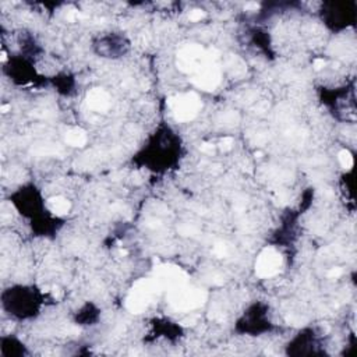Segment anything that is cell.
I'll list each match as a JSON object with an SVG mask.
<instances>
[{
  "label": "cell",
  "mask_w": 357,
  "mask_h": 357,
  "mask_svg": "<svg viewBox=\"0 0 357 357\" xmlns=\"http://www.w3.org/2000/svg\"><path fill=\"white\" fill-rule=\"evenodd\" d=\"M3 74L17 86L33 85L40 75L35 68V61L20 54H10L3 64Z\"/></svg>",
  "instance_id": "5b68a950"
},
{
  "label": "cell",
  "mask_w": 357,
  "mask_h": 357,
  "mask_svg": "<svg viewBox=\"0 0 357 357\" xmlns=\"http://www.w3.org/2000/svg\"><path fill=\"white\" fill-rule=\"evenodd\" d=\"M45 293L33 283H10L0 293V307L13 322L32 321L42 312Z\"/></svg>",
  "instance_id": "3957f363"
},
{
  "label": "cell",
  "mask_w": 357,
  "mask_h": 357,
  "mask_svg": "<svg viewBox=\"0 0 357 357\" xmlns=\"http://www.w3.org/2000/svg\"><path fill=\"white\" fill-rule=\"evenodd\" d=\"M273 329L271 308L262 301H254L247 305L234 322V331L243 336H262Z\"/></svg>",
  "instance_id": "277c9868"
},
{
  "label": "cell",
  "mask_w": 357,
  "mask_h": 357,
  "mask_svg": "<svg viewBox=\"0 0 357 357\" xmlns=\"http://www.w3.org/2000/svg\"><path fill=\"white\" fill-rule=\"evenodd\" d=\"M53 85L59 92H63L64 95H68L74 89V78L68 74H57L53 78Z\"/></svg>",
  "instance_id": "30bf717a"
},
{
  "label": "cell",
  "mask_w": 357,
  "mask_h": 357,
  "mask_svg": "<svg viewBox=\"0 0 357 357\" xmlns=\"http://www.w3.org/2000/svg\"><path fill=\"white\" fill-rule=\"evenodd\" d=\"M183 158V141L180 135L167 124H160L151 132L132 156L137 166L153 173H165L180 163Z\"/></svg>",
  "instance_id": "7a4b0ae2"
},
{
  "label": "cell",
  "mask_w": 357,
  "mask_h": 357,
  "mask_svg": "<svg viewBox=\"0 0 357 357\" xmlns=\"http://www.w3.org/2000/svg\"><path fill=\"white\" fill-rule=\"evenodd\" d=\"M100 311L93 304L86 303L84 307L79 308L75 314V324L81 326H91L95 325V322L99 319Z\"/></svg>",
  "instance_id": "9c48e42d"
},
{
  "label": "cell",
  "mask_w": 357,
  "mask_h": 357,
  "mask_svg": "<svg viewBox=\"0 0 357 357\" xmlns=\"http://www.w3.org/2000/svg\"><path fill=\"white\" fill-rule=\"evenodd\" d=\"M92 49L99 57L116 60L128 53L130 40L123 32H102L92 40Z\"/></svg>",
  "instance_id": "8992f818"
},
{
  "label": "cell",
  "mask_w": 357,
  "mask_h": 357,
  "mask_svg": "<svg viewBox=\"0 0 357 357\" xmlns=\"http://www.w3.org/2000/svg\"><path fill=\"white\" fill-rule=\"evenodd\" d=\"M284 353L287 356L322 354V339L314 328H303L286 343Z\"/></svg>",
  "instance_id": "52a82bcc"
},
{
  "label": "cell",
  "mask_w": 357,
  "mask_h": 357,
  "mask_svg": "<svg viewBox=\"0 0 357 357\" xmlns=\"http://www.w3.org/2000/svg\"><path fill=\"white\" fill-rule=\"evenodd\" d=\"M31 351L26 343L14 333L0 336V357H26Z\"/></svg>",
  "instance_id": "ba28073f"
},
{
  "label": "cell",
  "mask_w": 357,
  "mask_h": 357,
  "mask_svg": "<svg viewBox=\"0 0 357 357\" xmlns=\"http://www.w3.org/2000/svg\"><path fill=\"white\" fill-rule=\"evenodd\" d=\"M7 201L35 237L52 238L63 226V220L47 208L42 190L33 181H25L11 190Z\"/></svg>",
  "instance_id": "6da1fadb"
}]
</instances>
